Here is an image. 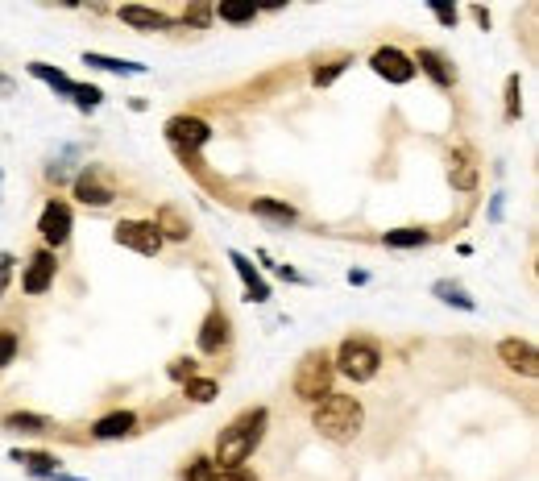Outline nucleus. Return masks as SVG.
<instances>
[{
  "label": "nucleus",
  "mask_w": 539,
  "mask_h": 481,
  "mask_svg": "<svg viewBox=\"0 0 539 481\" xmlns=\"http://www.w3.org/2000/svg\"><path fill=\"white\" fill-rule=\"evenodd\" d=\"M311 428H316L324 440L345 444L365 428V407L353 394H328L324 403L311 407Z\"/></svg>",
  "instance_id": "obj_2"
},
{
  "label": "nucleus",
  "mask_w": 539,
  "mask_h": 481,
  "mask_svg": "<svg viewBox=\"0 0 539 481\" xmlns=\"http://www.w3.org/2000/svg\"><path fill=\"white\" fill-rule=\"evenodd\" d=\"M229 341H233V320H229V311L212 307L208 316H204V324H200V353L216 357L220 349H229Z\"/></svg>",
  "instance_id": "obj_11"
},
{
  "label": "nucleus",
  "mask_w": 539,
  "mask_h": 481,
  "mask_svg": "<svg viewBox=\"0 0 539 481\" xmlns=\"http://www.w3.org/2000/svg\"><path fill=\"white\" fill-rule=\"evenodd\" d=\"M382 241H386L390 249H419V245L432 241V233H428V229H415V224H411V229H390Z\"/></svg>",
  "instance_id": "obj_22"
},
{
  "label": "nucleus",
  "mask_w": 539,
  "mask_h": 481,
  "mask_svg": "<svg viewBox=\"0 0 539 481\" xmlns=\"http://www.w3.org/2000/svg\"><path fill=\"white\" fill-rule=\"evenodd\" d=\"M166 141L187 158V154L204 150L208 141H212V125L200 121V117H170V121H166Z\"/></svg>",
  "instance_id": "obj_6"
},
{
  "label": "nucleus",
  "mask_w": 539,
  "mask_h": 481,
  "mask_svg": "<svg viewBox=\"0 0 539 481\" xmlns=\"http://www.w3.org/2000/svg\"><path fill=\"white\" fill-rule=\"evenodd\" d=\"M75 200L88 208H108L117 200V175H112L108 166H83L75 179Z\"/></svg>",
  "instance_id": "obj_5"
},
{
  "label": "nucleus",
  "mask_w": 539,
  "mask_h": 481,
  "mask_svg": "<svg viewBox=\"0 0 539 481\" xmlns=\"http://www.w3.org/2000/svg\"><path fill=\"white\" fill-rule=\"evenodd\" d=\"M183 481H216V465H212V457H195V461L183 469Z\"/></svg>",
  "instance_id": "obj_30"
},
{
  "label": "nucleus",
  "mask_w": 539,
  "mask_h": 481,
  "mask_svg": "<svg viewBox=\"0 0 539 481\" xmlns=\"http://www.w3.org/2000/svg\"><path fill=\"white\" fill-rule=\"evenodd\" d=\"M150 224L158 229V237H162V241H187V237H191V220H187L179 208H170V204H166V208H158V216H154Z\"/></svg>",
  "instance_id": "obj_17"
},
{
  "label": "nucleus",
  "mask_w": 539,
  "mask_h": 481,
  "mask_svg": "<svg viewBox=\"0 0 539 481\" xmlns=\"http://www.w3.org/2000/svg\"><path fill=\"white\" fill-rule=\"evenodd\" d=\"M30 75L42 79V83H50V88L59 92V96H71V92H75V83H71L59 67H50V63H30Z\"/></svg>",
  "instance_id": "obj_23"
},
{
  "label": "nucleus",
  "mask_w": 539,
  "mask_h": 481,
  "mask_svg": "<svg viewBox=\"0 0 539 481\" xmlns=\"http://www.w3.org/2000/svg\"><path fill=\"white\" fill-rule=\"evenodd\" d=\"M452 187L473 191L477 187V171H473V166H457V171H452Z\"/></svg>",
  "instance_id": "obj_34"
},
{
  "label": "nucleus",
  "mask_w": 539,
  "mask_h": 481,
  "mask_svg": "<svg viewBox=\"0 0 539 481\" xmlns=\"http://www.w3.org/2000/svg\"><path fill=\"white\" fill-rule=\"evenodd\" d=\"M83 67H100V71H112V75H141V71H146L133 59H112V54H96V50L83 54Z\"/></svg>",
  "instance_id": "obj_20"
},
{
  "label": "nucleus",
  "mask_w": 539,
  "mask_h": 481,
  "mask_svg": "<svg viewBox=\"0 0 539 481\" xmlns=\"http://www.w3.org/2000/svg\"><path fill=\"white\" fill-rule=\"evenodd\" d=\"M13 266H17V258H13V253H0V299H5L9 282H13Z\"/></svg>",
  "instance_id": "obj_33"
},
{
  "label": "nucleus",
  "mask_w": 539,
  "mask_h": 481,
  "mask_svg": "<svg viewBox=\"0 0 539 481\" xmlns=\"http://www.w3.org/2000/svg\"><path fill=\"white\" fill-rule=\"evenodd\" d=\"M498 361L506 365V370H515L523 378H535L539 374V353L531 341H519V336H506V341H498Z\"/></svg>",
  "instance_id": "obj_10"
},
{
  "label": "nucleus",
  "mask_w": 539,
  "mask_h": 481,
  "mask_svg": "<svg viewBox=\"0 0 539 481\" xmlns=\"http://www.w3.org/2000/svg\"><path fill=\"white\" fill-rule=\"evenodd\" d=\"M266 428H270V411H266V407L241 411V415L229 423V428L216 436V457H212V465H216V469H245V461L262 448Z\"/></svg>",
  "instance_id": "obj_1"
},
{
  "label": "nucleus",
  "mask_w": 539,
  "mask_h": 481,
  "mask_svg": "<svg viewBox=\"0 0 539 481\" xmlns=\"http://www.w3.org/2000/svg\"><path fill=\"white\" fill-rule=\"evenodd\" d=\"M133 428H137L133 411H108L104 419L92 423V436L96 440H125V436H133Z\"/></svg>",
  "instance_id": "obj_16"
},
{
  "label": "nucleus",
  "mask_w": 539,
  "mask_h": 481,
  "mask_svg": "<svg viewBox=\"0 0 539 481\" xmlns=\"http://www.w3.org/2000/svg\"><path fill=\"white\" fill-rule=\"evenodd\" d=\"M274 274H278L282 282H307V278H303L299 270H291V266H274Z\"/></svg>",
  "instance_id": "obj_39"
},
{
  "label": "nucleus",
  "mask_w": 539,
  "mask_h": 481,
  "mask_svg": "<svg viewBox=\"0 0 539 481\" xmlns=\"http://www.w3.org/2000/svg\"><path fill=\"white\" fill-rule=\"evenodd\" d=\"M469 17L481 25V30H490V21H494V17H490V9H481V5H473V9H469Z\"/></svg>",
  "instance_id": "obj_38"
},
{
  "label": "nucleus",
  "mask_w": 539,
  "mask_h": 481,
  "mask_svg": "<svg viewBox=\"0 0 539 481\" xmlns=\"http://www.w3.org/2000/svg\"><path fill=\"white\" fill-rule=\"evenodd\" d=\"M54 270H59V258H54V249H34L30 266H25V278H21V291L25 295H46L54 287Z\"/></svg>",
  "instance_id": "obj_9"
},
{
  "label": "nucleus",
  "mask_w": 539,
  "mask_h": 481,
  "mask_svg": "<svg viewBox=\"0 0 539 481\" xmlns=\"http://www.w3.org/2000/svg\"><path fill=\"white\" fill-rule=\"evenodd\" d=\"M332 370H340L353 382H374L378 370H382V353L370 341H345L336 349V357H332Z\"/></svg>",
  "instance_id": "obj_4"
},
{
  "label": "nucleus",
  "mask_w": 539,
  "mask_h": 481,
  "mask_svg": "<svg viewBox=\"0 0 539 481\" xmlns=\"http://www.w3.org/2000/svg\"><path fill=\"white\" fill-rule=\"evenodd\" d=\"M112 237H117V245L141 253V258H154V253L162 249V237L150 220H121L117 229H112Z\"/></svg>",
  "instance_id": "obj_7"
},
{
  "label": "nucleus",
  "mask_w": 539,
  "mask_h": 481,
  "mask_svg": "<svg viewBox=\"0 0 539 481\" xmlns=\"http://www.w3.org/2000/svg\"><path fill=\"white\" fill-rule=\"evenodd\" d=\"M216 17L229 21V25H249L253 17H258V9H253V5H220Z\"/></svg>",
  "instance_id": "obj_28"
},
{
  "label": "nucleus",
  "mask_w": 539,
  "mask_h": 481,
  "mask_svg": "<svg viewBox=\"0 0 539 481\" xmlns=\"http://www.w3.org/2000/svg\"><path fill=\"white\" fill-rule=\"evenodd\" d=\"M5 428L9 432H46L50 419L46 415H34V411H13V415H5Z\"/></svg>",
  "instance_id": "obj_24"
},
{
  "label": "nucleus",
  "mask_w": 539,
  "mask_h": 481,
  "mask_svg": "<svg viewBox=\"0 0 539 481\" xmlns=\"http://www.w3.org/2000/svg\"><path fill=\"white\" fill-rule=\"evenodd\" d=\"M183 394H187L191 403H212L216 394H220V386H216L212 378H187V382H183Z\"/></svg>",
  "instance_id": "obj_26"
},
{
  "label": "nucleus",
  "mask_w": 539,
  "mask_h": 481,
  "mask_svg": "<svg viewBox=\"0 0 539 481\" xmlns=\"http://www.w3.org/2000/svg\"><path fill=\"white\" fill-rule=\"evenodd\" d=\"M349 67H353L349 54H340V59H328V63H320L316 71H311V83H316V88H332V83H336L340 75H345Z\"/></svg>",
  "instance_id": "obj_21"
},
{
  "label": "nucleus",
  "mask_w": 539,
  "mask_h": 481,
  "mask_svg": "<svg viewBox=\"0 0 539 481\" xmlns=\"http://www.w3.org/2000/svg\"><path fill=\"white\" fill-rule=\"evenodd\" d=\"M17 349H21V341H17V332H0V370H5V365H13Z\"/></svg>",
  "instance_id": "obj_31"
},
{
  "label": "nucleus",
  "mask_w": 539,
  "mask_h": 481,
  "mask_svg": "<svg viewBox=\"0 0 539 481\" xmlns=\"http://www.w3.org/2000/svg\"><path fill=\"white\" fill-rule=\"evenodd\" d=\"M121 21L133 25V30H158V34L175 30V17L162 13V9H146V5H125L121 9Z\"/></svg>",
  "instance_id": "obj_15"
},
{
  "label": "nucleus",
  "mask_w": 539,
  "mask_h": 481,
  "mask_svg": "<svg viewBox=\"0 0 539 481\" xmlns=\"http://www.w3.org/2000/svg\"><path fill=\"white\" fill-rule=\"evenodd\" d=\"M75 104L83 108V112H92V108H100V100H104V92L96 88V83H75Z\"/></svg>",
  "instance_id": "obj_29"
},
{
  "label": "nucleus",
  "mask_w": 539,
  "mask_h": 481,
  "mask_svg": "<svg viewBox=\"0 0 539 481\" xmlns=\"http://www.w3.org/2000/svg\"><path fill=\"white\" fill-rule=\"evenodd\" d=\"M332 378H336L332 357L324 349H316V353H303V361L295 365L291 390H295V399H303L307 407H316V403H324L332 394Z\"/></svg>",
  "instance_id": "obj_3"
},
{
  "label": "nucleus",
  "mask_w": 539,
  "mask_h": 481,
  "mask_svg": "<svg viewBox=\"0 0 539 481\" xmlns=\"http://www.w3.org/2000/svg\"><path fill=\"white\" fill-rule=\"evenodd\" d=\"M249 208H253V216L274 220V224H295V220H299V212H295L287 200H270V195H262V200H253Z\"/></svg>",
  "instance_id": "obj_19"
},
{
  "label": "nucleus",
  "mask_w": 539,
  "mask_h": 481,
  "mask_svg": "<svg viewBox=\"0 0 539 481\" xmlns=\"http://www.w3.org/2000/svg\"><path fill=\"white\" fill-rule=\"evenodd\" d=\"M13 461L34 473V477H54L59 481V457H50V452H34V448H13Z\"/></svg>",
  "instance_id": "obj_18"
},
{
  "label": "nucleus",
  "mask_w": 539,
  "mask_h": 481,
  "mask_svg": "<svg viewBox=\"0 0 539 481\" xmlns=\"http://www.w3.org/2000/svg\"><path fill=\"white\" fill-rule=\"evenodd\" d=\"M432 13H436V21H440V25H448V30L461 21V17H457V9H448V5H432Z\"/></svg>",
  "instance_id": "obj_36"
},
{
  "label": "nucleus",
  "mask_w": 539,
  "mask_h": 481,
  "mask_svg": "<svg viewBox=\"0 0 539 481\" xmlns=\"http://www.w3.org/2000/svg\"><path fill=\"white\" fill-rule=\"evenodd\" d=\"M229 262H233L237 278L245 282V295H249L253 303H266V299H270V287H266V278L258 274V266H253V258H249V253L233 249V253H229Z\"/></svg>",
  "instance_id": "obj_14"
},
{
  "label": "nucleus",
  "mask_w": 539,
  "mask_h": 481,
  "mask_svg": "<svg viewBox=\"0 0 539 481\" xmlns=\"http://www.w3.org/2000/svg\"><path fill=\"white\" fill-rule=\"evenodd\" d=\"M411 63H415V71L428 75V79L436 83V88H452V83H457V71H452V63L444 59L440 50H432V46H423Z\"/></svg>",
  "instance_id": "obj_13"
},
{
  "label": "nucleus",
  "mask_w": 539,
  "mask_h": 481,
  "mask_svg": "<svg viewBox=\"0 0 539 481\" xmlns=\"http://www.w3.org/2000/svg\"><path fill=\"white\" fill-rule=\"evenodd\" d=\"M370 67H374L386 83H411V79H415V63H411V54H403L399 46H382V50H374Z\"/></svg>",
  "instance_id": "obj_12"
},
{
  "label": "nucleus",
  "mask_w": 539,
  "mask_h": 481,
  "mask_svg": "<svg viewBox=\"0 0 539 481\" xmlns=\"http://www.w3.org/2000/svg\"><path fill=\"white\" fill-rule=\"evenodd\" d=\"M432 295H440L444 303H452V307H461V311H477V303L469 299V291L461 287V282H436V287H432Z\"/></svg>",
  "instance_id": "obj_25"
},
{
  "label": "nucleus",
  "mask_w": 539,
  "mask_h": 481,
  "mask_svg": "<svg viewBox=\"0 0 539 481\" xmlns=\"http://www.w3.org/2000/svg\"><path fill=\"white\" fill-rule=\"evenodd\" d=\"M519 112H523V83H519V75H510L506 79V121H519Z\"/></svg>",
  "instance_id": "obj_27"
},
{
  "label": "nucleus",
  "mask_w": 539,
  "mask_h": 481,
  "mask_svg": "<svg viewBox=\"0 0 539 481\" xmlns=\"http://www.w3.org/2000/svg\"><path fill=\"white\" fill-rule=\"evenodd\" d=\"M349 282H353V287H361V282H370V274H365V270H349Z\"/></svg>",
  "instance_id": "obj_40"
},
{
  "label": "nucleus",
  "mask_w": 539,
  "mask_h": 481,
  "mask_svg": "<svg viewBox=\"0 0 539 481\" xmlns=\"http://www.w3.org/2000/svg\"><path fill=\"white\" fill-rule=\"evenodd\" d=\"M216 481H258V477L245 469H216Z\"/></svg>",
  "instance_id": "obj_37"
},
{
  "label": "nucleus",
  "mask_w": 539,
  "mask_h": 481,
  "mask_svg": "<svg viewBox=\"0 0 539 481\" xmlns=\"http://www.w3.org/2000/svg\"><path fill=\"white\" fill-rule=\"evenodd\" d=\"M38 233H42L46 249H63L71 241V208L63 200H50L38 216Z\"/></svg>",
  "instance_id": "obj_8"
},
{
  "label": "nucleus",
  "mask_w": 539,
  "mask_h": 481,
  "mask_svg": "<svg viewBox=\"0 0 539 481\" xmlns=\"http://www.w3.org/2000/svg\"><path fill=\"white\" fill-rule=\"evenodd\" d=\"M208 21H212V9H204V5H195V9L183 13V25H208Z\"/></svg>",
  "instance_id": "obj_35"
},
{
  "label": "nucleus",
  "mask_w": 539,
  "mask_h": 481,
  "mask_svg": "<svg viewBox=\"0 0 539 481\" xmlns=\"http://www.w3.org/2000/svg\"><path fill=\"white\" fill-rule=\"evenodd\" d=\"M175 382H187V378H195V357H175L170 361V370H166Z\"/></svg>",
  "instance_id": "obj_32"
}]
</instances>
